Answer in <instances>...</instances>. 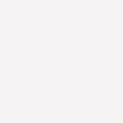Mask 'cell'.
I'll return each mask as SVG.
<instances>
[]
</instances>
